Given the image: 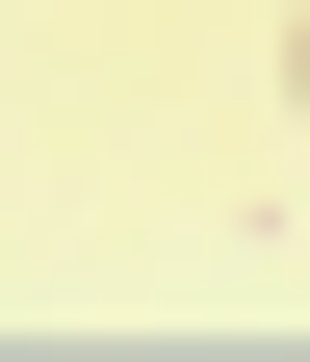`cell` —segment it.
<instances>
[{
	"mask_svg": "<svg viewBox=\"0 0 310 362\" xmlns=\"http://www.w3.org/2000/svg\"><path fill=\"white\" fill-rule=\"evenodd\" d=\"M285 104H310V26H285Z\"/></svg>",
	"mask_w": 310,
	"mask_h": 362,
	"instance_id": "6da1fadb",
	"label": "cell"
}]
</instances>
